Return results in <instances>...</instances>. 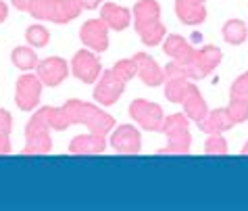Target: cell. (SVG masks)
Listing matches in <instances>:
<instances>
[{
	"label": "cell",
	"mask_w": 248,
	"mask_h": 211,
	"mask_svg": "<svg viewBox=\"0 0 248 211\" xmlns=\"http://www.w3.org/2000/svg\"><path fill=\"white\" fill-rule=\"evenodd\" d=\"M79 0H31L30 11L36 17H54L57 21L75 17L79 11Z\"/></svg>",
	"instance_id": "6da1fadb"
},
{
	"label": "cell",
	"mask_w": 248,
	"mask_h": 211,
	"mask_svg": "<svg viewBox=\"0 0 248 211\" xmlns=\"http://www.w3.org/2000/svg\"><path fill=\"white\" fill-rule=\"evenodd\" d=\"M177 13H180V17L188 19V21H196V19L204 17L202 6L194 2V0H177Z\"/></svg>",
	"instance_id": "7a4b0ae2"
},
{
	"label": "cell",
	"mask_w": 248,
	"mask_h": 211,
	"mask_svg": "<svg viewBox=\"0 0 248 211\" xmlns=\"http://www.w3.org/2000/svg\"><path fill=\"white\" fill-rule=\"evenodd\" d=\"M105 19L107 21H111L113 27H123L127 21V11H123L119 9V6H115V4H107V9H105Z\"/></svg>",
	"instance_id": "3957f363"
},
{
	"label": "cell",
	"mask_w": 248,
	"mask_h": 211,
	"mask_svg": "<svg viewBox=\"0 0 248 211\" xmlns=\"http://www.w3.org/2000/svg\"><path fill=\"white\" fill-rule=\"evenodd\" d=\"M27 38H33V42L36 44H44V40H46V33H44V30H40V27H31L30 32H27Z\"/></svg>",
	"instance_id": "277c9868"
},
{
	"label": "cell",
	"mask_w": 248,
	"mask_h": 211,
	"mask_svg": "<svg viewBox=\"0 0 248 211\" xmlns=\"http://www.w3.org/2000/svg\"><path fill=\"white\" fill-rule=\"evenodd\" d=\"M81 2L86 4V9H94V6L98 4V0H81Z\"/></svg>",
	"instance_id": "5b68a950"
},
{
	"label": "cell",
	"mask_w": 248,
	"mask_h": 211,
	"mask_svg": "<svg viewBox=\"0 0 248 211\" xmlns=\"http://www.w3.org/2000/svg\"><path fill=\"white\" fill-rule=\"evenodd\" d=\"M15 4L19 6V9H25V4H27V0H15Z\"/></svg>",
	"instance_id": "8992f818"
},
{
	"label": "cell",
	"mask_w": 248,
	"mask_h": 211,
	"mask_svg": "<svg viewBox=\"0 0 248 211\" xmlns=\"http://www.w3.org/2000/svg\"><path fill=\"white\" fill-rule=\"evenodd\" d=\"M4 15H6V9H4V4L0 2V19H4Z\"/></svg>",
	"instance_id": "52a82bcc"
}]
</instances>
